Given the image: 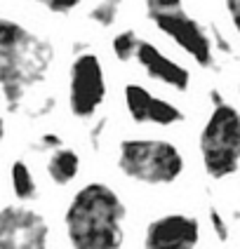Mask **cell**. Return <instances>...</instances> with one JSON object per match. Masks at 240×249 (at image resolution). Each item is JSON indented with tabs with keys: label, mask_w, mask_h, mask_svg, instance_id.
Wrapping results in <instances>:
<instances>
[{
	"label": "cell",
	"mask_w": 240,
	"mask_h": 249,
	"mask_svg": "<svg viewBox=\"0 0 240 249\" xmlns=\"http://www.w3.org/2000/svg\"><path fill=\"white\" fill-rule=\"evenodd\" d=\"M129 221V200L109 177H87L61 209L69 249H125Z\"/></svg>",
	"instance_id": "obj_1"
},
{
	"label": "cell",
	"mask_w": 240,
	"mask_h": 249,
	"mask_svg": "<svg viewBox=\"0 0 240 249\" xmlns=\"http://www.w3.org/2000/svg\"><path fill=\"white\" fill-rule=\"evenodd\" d=\"M111 165L125 186L139 191H169L188 177L191 158L182 143L167 134L132 132L111 143Z\"/></svg>",
	"instance_id": "obj_2"
},
{
	"label": "cell",
	"mask_w": 240,
	"mask_h": 249,
	"mask_svg": "<svg viewBox=\"0 0 240 249\" xmlns=\"http://www.w3.org/2000/svg\"><path fill=\"white\" fill-rule=\"evenodd\" d=\"M56 47L12 17H0V99L10 113L26 108L28 94L47 83Z\"/></svg>",
	"instance_id": "obj_3"
},
{
	"label": "cell",
	"mask_w": 240,
	"mask_h": 249,
	"mask_svg": "<svg viewBox=\"0 0 240 249\" xmlns=\"http://www.w3.org/2000/svg\"><path fill=\"white\" fill-rule=\"evenodd\" d=\"M196 162L210 183L240 177V106L226 99L207 108L196 132Z\"/></svg>",
	"instance_id": "obj_4"
},
{
	"label": "cell",
	"mask_w": 240,
	"mask_h": 249,
	"mask_svg": "<svg viewBox=\"0 0 240 249\" xmlns=\"http://www.w3.org/2000/svg\"><path fill=\"white\" fill-rule=\"evenodd\" d=\"M144 17L196 69L205 73L217 71L219 54L214 52L207 24L188 12L184 0H144Z\"/></svg>",
	"instance_id": "obj_5"
},
{
	"label": "cell",
	"mask_w": 240,
	"mask_h": 249,
	"mask_svg": "<svg viewBox=\"0 0 240 249\" xmlns=\"http://www.w3.org/2000/svg\"><path fill=\"white\" fill-rule=\"evenodd\" d=\"M111 94L109 71L94 47L73 52L66 64V85H64V106L71 120L87 124L94 120Z\"/></svg>",
	"instance_id": "obj_6"
},
{
	"label": "cell",
	"mask_w": 240,
	"mask_h": 249,
	"mask_svg": "<svg viewBox=\"0 0 240 249\" xmlns=\"http://www.w3.org/2000/svg\"><path fill=\"white\" fill-rule=\"evenodd\" d=\"M120 111L125 120L137 129L174 132L186 124V108L167 92H155L139 78H127L120 83Z\"/></svg>",
	"instance_id": "obj_7"
},
{
	"label": "cell",
	"mask_w": 240,
	"mask_h": 249,
	"mask_svg": "<svg viewBox=\"0 0 240 249\" xmlns=\"http://www.w3.org/2000/svg\"><path fill=\"white\" fill-rule=\"evenodd\" d=\"M52 223L40 209L24 202L0 207V249H50Z\"/></svg>",
	"instance_id": "obj_8"
},
{
	"label": "cell",
	"mask_w": 240,
	"mask_h": 249,
	"mask_svg": "<svg viewBox=\"0 0 240 249\" xmlns=\"http://www.w3.org/2000/svg\"><path fill=\"white\" fill-rule=\"evenodd\" d=\"M203 223L193 212L167 209L151 216L139 235V249H198Z\"/></svg>",
	"instance_id": "obj_9"
},
{
	"label": "cell",
	"mask_w": 240,
	"mask_h": 249,
	"mask_svg": "<svg viewBox=\"0 0 240 249\" xmlns=\"http://www.w3.org/2000/svg\"><path fill=\"white\" fill-rule=\"evenodd\" d=\"M134 64L141 78H146L148 83L158 85L163 92L186 97L193 89V71L188 64L179 61L177 56H172L167 50H163L158 42L141 38Z\"/></svg>",
	"instance_id": "obj_10"
},
{
	"label": "cell",
	"mask_w": 240,
	"mask_h": 249,
	"mask_svg": "<svg viewBox=\"0 0 240 249\" xmlns=\"http://www.w3.org/2000/svg\"><path fill=\"white\" fill-rule=\"evenodd\" d=\"M83 153L71 143H64L45 155V177L55 188H71L83 177Z\"/></svg>",
	"instance_id": "obj_11"
},
{
	"label": "cell",
	"mask_w": 240,
	"mask_h": 249,
	"mask_svg": "<svg viewBox=\"0 0 240 249\" xmlns=\"http://www.w3.org/2000/svg\"><path fill=\"white\" fill-rule=\"evenodd\" d=\"M10 191H12L17 202L31 205L38 200L40 195V186H38V177L33 172V167L28 165L24 158H14L10 162Z\"/></svg>",
	"instance_id": "obj_12"
},
{
	"label": "cell",
	"mask_w": 240,
	"mask_h": 249,
	"mask_svg": "<svg viewBox=\"0 0 240 249\" xmlns=\"http://www.w3.org/2000/svg\"><path fill=\"white\" fill-rule=\"evenodd\" d=\"M111 129H113V118L109 113H99L94 120L85 124V146L92 155H104L111 148Z\"/></svg>",
	"instance_id": "obj_13"
},
{
	"label": "cell",
	"mask_w": 240,
	"mask_h": 249,
	"mask_svg": "<svg viewBox=\"0 0 240 249\" xmlns=\"http://www.w3.org/2000/svg\"><path fill=\"white\" fill-rule=\"evenodd\" d=\"M141 36L134 31V28H120L115 31L109 40V54L113 56V61L118 66H129L134 64V56H137V50H139Z\"/></svg>",
	"instance_id": "obj_14"
},
{
	"label": "cell",
	"mask_w": 240,
	"mask_h": 249,
	"mask_svg": "<svg viewBox=\"0 0 240 249\" xmlns=\"http://www.w3.org/2000/svg\"><path fill=\"white\" fill-rule=\"evenodd\" d=\"M123 5L125 0H97L87 10V21L99 31H111L123 14Z\"/></svg>",
	"instance_id": "obj_15"
},
{
	"label": "cell",
	"mask_w": 240,
	"mask_h": 249,
	"mask_svg": "<svg viewBox=\"0 0 240 249\" xmlns=\"http://www.w3.org/2000/svg\"><path fill=\"white\" fill-rule=\"evenodd\" d=\"M207 223H210L214 237H217L222 245L231 240V226H228V219H226V214L217 207V205H210V207H207Z\"/></svg>",
	"instance_id": "obj_16"
},
{
	"label": "cell",
	"mask_w": 240,
	"mask_h": 249,
	"mask_svg": "<svg viewBox=\"0 0 240 249\" xmlns=\"http://www.w3.org/2000/svg\"><path fill=\"white\" fill-rule=\"evenodd\" d=\"M36 5H40L45 12L55 14V17H71L75 10L83 7L85 0H33Z\"/></svg>",
	"instance_id": "obj_17"
},
{
	"label": "cell",
	"mask_w": 240,
	"mask_h": 249,
	"mask_svg": "<svg viewBox=\"0 0 240 249\" xmlns=\"http://www.w3.org/2000/svg\"><path fill=\"white\" fill-rule=\"evenodd\" d=\"M207 31H210V38H212V45H214V52H217V54L219 56H233L236 54L233 42L226 38V33L219 28V24L212 21L210 26H207Z\"/></svg>",
	"instance_id": "obj_18"
},
{
	"label": "cell",
	"mask_w": 240,
	"mask_h": 249,
	"mask_svg": "<svg viewBox=\"0 0 240 249\" xmlns=\"http://www.w3.org/2000/svg\"><path fill=\"white\" fill-rule=\"evenodd\" d=\"M66 143V139L61 137L59 132H55V129H47V132H42V134H38V139H36V143L31 146L36 153H47L55 151V148H59V146H64Z\"/></svg>",
	"instance_id": "obj_19"
},
{
	"label": "cell",
	"mask_w": 240,
	"mask_h": 249,
	"mask_svg": "<svg viewBox=\"0 0 240 249\" xmlns=\"http://www.w3.org/2000/svg\"><path fill=\"white\" fill-rule=\"evenodd\" d=\"M56 111V99L52 94H47V97H42L36 106H31L26 108L28 118H33V120H42V118H50L52 113Z\"/></svg>",
	"instance_id": "obj_20"
},
{
	"label": "cell",
	"mask_w": 240,
	"mask_h": 249,
	"mask_svg": "<svg viewBox=\"0 0 240 249\" xmlns=\"http://www.w3.org/2000/svg\"><path fill=\"white\" fill-rule=\"evenodd\" d=\"M222 5H224L226 19H228V24L240 42V0H222Z\"/></svg>",
	"instance_id": "obj_21"
},
{
	"label": "cell",
	"mask_w": 240,
	"mask_h": 249,
	"mask_svg": "<svg viewBox=\"0 0 240 249\" xmlns=\"http://www.w3.org/2000/svg\"><path fill=\"white\" fill-rule=\"evenodd\" d=\"M7 137V123H5V115L0 113V141H5Z\"/></svg>",
	"instance_id": "obj_22"
},
{
	"label": "cell",
	"mask_w": 240,
	"mask_h": 249,
	"mask_svg": "<svg viewBox=\"0 0 240 249\" xmlns=\"http://www.w3.org/2000/svg\"><path fill=\"white\" fill-rule=\"evenodd\" d=\"M238 191H240V181H238Z\"/></svg>",
	"instance_id": "obj_23"
}]
</instances>
